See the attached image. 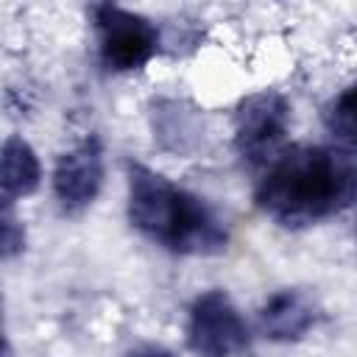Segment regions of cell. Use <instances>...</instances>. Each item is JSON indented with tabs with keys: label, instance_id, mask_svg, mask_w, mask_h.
Instances as JSON below:
<instances>
[{
	"label": "cell",
	"instance_id": "1",
	"mask_svg": "<svg viewBox=\"0 0 357 357\" xmlns=\"http://www.w3.org/2000/svg\"><path fill=\"white\" fill-rule=\"evenodd\" d=\"M357 198V167L335 151L296 145L282 151L259 178L254 201L282 226L318 223Z\"/></svg>",
	"mask_w": 357,
	"mask_h": 357
},
{
	"label": "cell",
	"instance_id": "2",
	"mask_svg": "<svg viewBox=\"0 0 357 357\" xmlns=\"http://www.w3.org/2000/svg\"><path fill=\"white\" fill-rule=\"evenodd\" d=\"M128 220L176 254H215L226 245V226L209 204L145 165H128Z\"/></svg>",
	"mask_w": 357,
	"mask_h": 357
},
{
	"label": "cell",
	"instance_id": "3",
	"mask_svg": "<svg viewBox=\"0 0 357 357\" xmlns=\"http://www.w3.org/2000/svg\"><path fill=\"white\" fill-rule=\"evenodd\" d=\"M100 61L114 73L142 70L159 53V31L156 25L128 8L103 3L92 8Z\"/></svg>",
	"mask_w": 357,
	"mask_h": 357
},
{
	"label": "cell",
	"instance_id": "4",
	"mask_svg": "<svg viewBox=\"0 0 357 357\" xmlns=\"http://www.w3.org/2000/svg\"><path fill=\"white\" fill-rule=\"evenodd\" d=\"M290 103L273 89L248 95L234 112V148L248 165H271L282 153Z\"/></svg>",
	"mask_w": 357,
	"mask_h": 357
},
{
	"label": "cell",
	"instance_id": "5",
	"mask_svg": "<svg viewBox=\"0 0 357 357\" xmlns=\"http://www.w3.org/2000/svg\"><path fill=\"white\" fill-rule=\"evenodd\" d=\"M187 346L195 357H237L248 346V326L223 290H206L190 304Z\"/></svg>",
	"mask_w": 357,
	"mask_h": 357
},
{
	"label": "cell",
	"instance_id": "6",
	"mask_svg": "<svg viewBox=\"0 0 357 357\" xmlns=\"http://www.w3.org/2000/svg\"><path fill=\"white\" fill-rule=\"evenodd\" d=\"M103 187V145L98 137H84L67 148L53 167V195L64 212L86 209Z\"/></svg>",
	"mask_w": 357,
	"mask_h": 357
},
{
	"label": "cell",
	"instance_id": "7",
	"mask_svg": "<svg viewBox=\"0 0 357 357\" xmlns=\"http://www.w3.org/2000/svg\"><path fill=\"white\" fill-rule=\"evenodd\" d=\"M315 324L318 307L301 290H279L259 310V332L276 343L301 340Z\"/></svg>",
	"mask_w": 357,
	"mask_h": 357
},
{
	"label": "cell",
	"instance_id": "8",
	"mask_svg": "<svg viewBox=\"0 0 357 357\" xmlns=\"http://www.w3.org/2000/svg\"><path fill=\"white\" fill-rule=\"evenodd\" d=\"M39 181H42V165L36 151L22 137H8L3 142V156H0L3 206H11L14 201L36 192Z\"/></svg>",
	"mask_w": 357,
	"mask_h": 357
},
{
	"label": "cell",
	"instance_id": "9",
	"mask_svg": "<svg viewBox=\"0 0 357 357\" xmlns=\"http://www.w3.org/2000/svg\"><path fill=\"white\" fill-rule=\"evenodd\" d=\"M326 128L332 139L346 151L357 156V81L349 84L326 109Z\"/></svg>",
	"mask_w": 357,
	"mask_h": 357
},
{
	"label": "cell",
	"instance_id": "10",
	"mask_svg": "<svg viewBox=\"0 0 357 357\" xmlns=\"http://www.w3.org/2000/svg\"><path fill=\"white\" fill-rule=\"evenodd\" d=\"M0 251L6 259H11L14 254H20L25 248V231H22V223H17V218L11 215V206H3V223H0Z\"/></svg>",
	"mask_w": 357,
	"mask_h": 357
},
{
	"label": "cell",
	"instance_id": "11",
	"mask_svg": "<svg viewBox=\"0 0 357 357\" xmlns=\"http://www.w3.org/2000/svg\"><path fill=\"white\" fill-rule=\"evenodd\" d=\"M128 357H176L170 349H165V346H156V343H145V346H139V349H134Z\"/></svg>",
	"mask_w": 357,
	"mask_h": 357
}]
</instances>
